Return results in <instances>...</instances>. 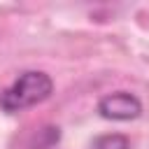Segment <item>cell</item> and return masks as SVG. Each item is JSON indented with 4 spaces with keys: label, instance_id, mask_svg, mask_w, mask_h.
Returning <instances> with one entry per match:
<instances>
[{
    "label": "cell",
    "instance_id": "obj_1",
    "mask_svg": "<svg viewBox=\"0 0 149 149\" xmlns=\"http://www.w3.org/2000/svg\"><path fill=\"white\" fill-rule=\"evenodd\" d=\"M54 91V81L47 72L40 70H26L19 74V79L7 86L0 93V107L5 112H23L28 107H35L44 102Z\"/></svg>",
    "mask_w": 149,
    "mask_h": 149
},
{
    "label": "cell",
    "instance_id": "obj_2",
    "mask_svg": "<svg viewBox=\"0 0 149 149\" xmlns=\"http://www.w3.org/2000/svg\"><path fill=\"white\" fill-rule=\"evenodd\" d=\"M140 112H142L140 98L128 91L107 93L98 102V114L102 119H112V121H130V119H137Z\"/></svg>",
    "mask_w": 149,
    "mask_h": 149
},
{
    "label": "cell",
    "instance_id": "obj_3",
    "mask_svg": "<svg viewBox=\"0 0 149 149\" xmlns=\"http://www.w3.org/2000/svg\"><path fill=\"white\" fill-rule=\"evenodd\" d=\"M93 147L95 149H130V142L121 133H107V135H100Z\"/></svg>",
    "mask_w": 149,
    "mask_h": 149
}]
</instances>
